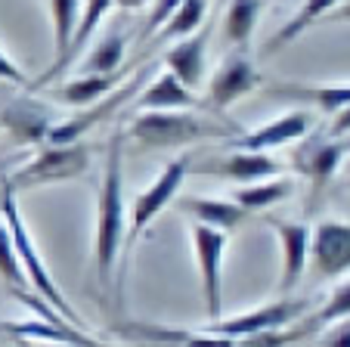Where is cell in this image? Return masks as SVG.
I'll return each mask as SVG.
<instances>
[{
  "label": "cell",
  "instance_id": "1",
  "mask_svg": "<svg viewBox=\"0 0 350 347\" xmlns=\"http://www.w3.org/2000/svg\"><path fill=\"white\" fill-rule=\"evenodd\" d=\"M124 242V131L112 133L103 162V180L96 190V220H93V270L96 285L109 292Z\"/></svg>",
  "mask_w": 350,
  "mask_h": 347
},
{
  "label": "cell",
  "instance_id": "2",
  "mask_svg": "<svg viewBox=\"0 0 350 347\" xmlns=\"http://www.w3.org/2000/svg\"><path fill=\"white\" fill-rule=\"evenodd\" d=\"M245 127L236 121H214L205 115H192V109L180 112H139L131 118L124 140H131L137 149H186L196 143H211V140L239 137Z\"/></svg>",
  "mask_w": 350,
  "mask_h": 347
},
{
  "label": "cell",
  "instance_id": "3",
  "mask_svg": "<svg viewBox=\"0 0 350 347\" xmlns=\"http://www.w3.org/2000/svg\"><path fill=\"white\" fill-rule=\"evenodd\" d=\"M0 217H3V223H7L10 236H13V245H16V255H19V264H22V273H25L28 285L38 292L40 301H46L50 307L56 310V313L62 316V320H68L75 329H84V320H81V313L68 304V298L62 295V288L56 285L53 273L46 270L44 257H40L38 245H34L31 239V229H28L25 217H22L19 211V202H16V192L10 190L7 180H0ZM87 332V329H84Z\"/></svg>",
  "mask_w": 350,
  "mask_h": 347
},
{
  "label": "cell",
  "instance_id": "4",
  "mask_svg": "<svg viewBox=\"0 0 350 347\" xmlns=\"http://www.w3.org/2000/svg\"><path fill=\"white\" fill-rule=\"evenodd\" d=\"M186 174H189V155H180V158H171V162L161 168V174L146 186L137 198H133V208H131V229H127L124 242H121V273L115 276V301L121 304L124 298V279H127V261H131V251L133 245L143 239V233L159 220V214L174 205V198L180 196V186H183Z\"/></svg>",
  "mask_w": 350,
  "mask_h": 347
},
{
  "label": "cell",
  "instance_id": "5",
  "mask_svg": "<svg viewBox=\"0 0 350 347\" xmlns=\"http://www.w3.org/2000/svg\"><path fill=\"white\" fill-rule=\"evenodd\" d=\"M90 170V146L87 143H44L38 155L19 170L7 174V183L13 192L40 190V186H56L78 180Z\"/></svg>",
  "mask_w": 350,
  "mask_h": 347
},
{
  "label": "cell",
  "instance_id": "6",
  "mask_svg": "<svg viewBox=\"0 0 350 347\" xmlns=\"http://www.w3.org/2000/svg\"><path fill=\"white\" fill-rule=\"evenodd\" d=\"M189 242L192 257L198 270V285L205 298L208 322L220 320L224 313V257H226V233L202 223H189Z\"/></svg>",
  "mask_w": 350,
  "mask_h": 347
},
{
  "label": "cell",
  "instance_id": "7",
  "mask_svg": "<svg viewBox=\"0 0 350 347\" xmlns=\"http://www.w3.org/2000/svg\"><path fill=\"white\" fill-rule=\"evenodd\" d=\"M304 310H307L304 298L288 295V298H276V301L264 304V307L230 316V320H214L208 326H202V332L226 335V338H248V335H260V332H279V329L295 326Z\"/></svg>",
  "mask_w": 350,
  "mask_h": 347
},
{
  "label": "cell",
  "instance_id": "8",
  "mask_svg": "<svg viewBox=\"0 0 350 347\" xmlns=\"http://www.w3.org/2000/svg\"><path fill=\"white\" fill-rule=\"evenodd\" d=\"M260 84H264V75L258 72L252 56L245 50H232L208 78V105L214 112H226L232 103L254 93Z\"/></svg>",
  "mask_w": 350,
  "mask_h": 347
},
{
  "label": "cell",
  "instance_id": "9",
  "mask_svg": "<svg viewBox=\"0 0 350 347\" xmlns=\"http://www.w3.org/2000/svg\"><path fill=\"white\" fill-rule=\"evenodd\" d=\"M313 125H317V115L307 109H291L285 115L264 121L254 131H242L239 137H232L226 143V149H245V152H267V149H279V146L297 143V140L310 137Z\"/></svg>",
  "mask_w": 350,
  "mask_h": 347
},
{
  "label": "cell",
  "instance_id": "10",
  "mask_svg": "<svg viewBox=\"0 0 350 347\" xmlns=\"http://www.w3.org/2000/svg\"><path fill=\"white\" fill-rule=\"evenodd\" d=\"M143 78H146V68H139L133 78H127L124 84H121L118 90L109 93L106 99H99V103L87 105V109H81L78 115H72V118H66V121H56L53 131H50V137H46V143H78V140L84 137L90 127L109 121L115 112L127 103V99L137 97V87L143 84Z\"/></svg>",
  "mask_w": 350,
  "mask_h": 347
},
{
  "label": "cell",
  "instance_id": "11",
  "mask_svg": "<svg viewBox=\"0 0 350 347\" xmlns=\"http://www.w3.org/2000/svg\"><path fill=\"white\" fill-rule=\"evenodd\" d=\"M310 267L323 279L350 273V223L347 220H319L310 229Z\"/></svg>",
  "mask_w": 350,
  "mask_h": 347
},
{
  "label": "cell",
  "instance_id": "12",
  "mask_svg": "<svg viewBox=\"0 0 350 347\" xmlns=\"http://www.w3.org/2000/svg\"><path fill=\"white\" fill-rule=\"evenodd\" d=\"M267 227L276 233L279 248H282V273H279V298H288L297 288L310 264V227L297 220H279L270 217Z\"/></svg>",
  "mask_w": 350,
  "mask_h": 347
},
{
  "label": "cell",
  "instance_id": "13",
  "mask_svg": "<svg viewBox=\"0 0 350 347\" xmlns=\"http://www.w3.org/2000/svg\"><path fill=\"white\" fill-rule=\"evenodd\" d=\"M205 174L217 180L236 186H248V183H260V180H270L285 174V164L279 158H273L270 152H245L236 149L230 155H217L211 162H205Z\"/></svg>",
  "mask_w": 350,
  "mask_h": 347
},
{
  "label": "cell",
  "instance_id": "14",
  "mask_svg": "<svg viewBox=\"0 0 350 347\" xmlns=\"http://www.w3.org/2000/svg\"><path fill=\"white\" fill-rule=\"evenodd\" d=\"M53 125H56L53 109L34 97L13 99L7 109L0 112V131H7L16 143L44 146L50 131H53Z\"/></svg>",
  "mask_w": 350,
  "mask_h": 347
},
{
  "label": "cell",
  "instance_id": "15",
  "mask_svg": "<svg viewBox=\"0 0 350 347\" xmlns=\"http://www.w3.org/2000/svg\"><path fill=\"white\" fill-rule=\"evenodd\" d=\"M344 155H347V146L332 140L329 133H319V137H310L295 149V168L310 180L313 196H319L329 186V180L338 174Z\"/></svg>",
  "mask_w": 350,
  "mask_h": 347
},
{
  "label": "cell",
  "instance_id": "16",
  "mask_svg": "<svg viewBox=\"0 0 350 347\" xmlns=\"http://www.w3.org/2000/svg\"><path fill=\"white\" fill-rule=\"evenodd\" d=\"M112 10H115V0H84V10H81V16H78V28H75V34H72V44H68L66 56H62V60H56L38 81H31V87H28V90H40V87L53 84L56 78H62V72H68V68L75 66L78 53H84V47L93 40L96 28L103 25V19H106Z\"/></svg>",
  "mask_w": 350,
  "mask_h": 347
},
{
  "label": "cell",
  "instance_id": "17",
  "mask_svg": "<svg viewBox=\"0 0 350 347\" xmlns=\"http://www.w3.org/2000/svg\"><path fill=\"white\" fill-rule=\"evenodd\" d=\"M205 53H208V25L198 31L180 38L171 50L165 53V68L189 90H198L205 84Z\"/></svg>",
  "mask_w": 350,
  "mask_h": 347
},
{
  "label": "cell",
  "instance_id": "18",
  "mask_svg": "<svg viewBox=\"0 0 350 347\" xmlns=\"http://www.w3.org/2000/svg\"><path fill=\"white\" fill-rule=\"evenodd\" d=\"M180 211L186 217H192V223H202V227L220 229V233H230V229L242 227V223L252 220V211H245L242 205H236L232 198H214V196H177L174 198Z\"/></svg>",
  "mask_w": 350,
  "mask_h": 347
},
{
  "label": "cell",
  "instance_id": "19",
  "mask_svg": "<svg viewBox=\"0 0 350 347\" xmlns=\"http://www.w3.org/2000/svg\"><path fill=\"white\" fill-rule=\"evenodd\" d=\"M198 99H196V90L183 87L171 72H161L152 84L139 90L133 97V109L139 112H180V109H196Z\"/></svg>",
  "mask_w": 350,
  "mask_h": 347
},
{
  "label": "cell",
  "instance_id": "20",
  "mask_svg": "<svg viewBox=\"0 0 350 347\" xmlns=\"http://www.w3.org/2000/svg\"><path fill=\"white\" fill-rule=\"evenodd\" d=\"M267 93L279 99L310 103L325 115H335L350 105V84H270Z\"/></svg>",
  "mask_w": 350,
  "mask_h": 347
},
{
  "label": "cell",
  "instance_id": "21",
  "mask_svg": "<svg viewBox=\"0 0 350 347\" xmlns=\"http://www.w3.org/2000/svg\"><path fill=\"white\" fill-rule=\"evenodd\" d=\"M131 72V68H127ZM124 68L121 72H112V75H78V78H72L68 84H62L59 90H56V99L66 105H75V109H87V105L99 103V99H106L112 90H118L121 84H124Z\"/></svg>",
  "mask_w": 350,
  "mask_h": 347
},
{
  "label": "cell",
  "instance_id": "22",
  "mask_svg": "<svg viewBox=\"0 0 350 347\" xmlns=\"http://www.w3.org/2000/svg\"><path fill=\"white\" fill-rule=\"evenodd\" d=\"M291 192H295V180L285 177V174H279V177L260 180V183L236 186V190L230 192V198L236 205H242L245 211L258 214V211L270 208V205H279V202H285V198H291Z\"/></svg>",
  "mask_w": 350,
  "mask_h": 347
},
{
  "label": "cell",
  "instance_id": "23",
  "mask_svg": "<svg viewBox=\"0 0 350 347\" xmlns=\"http://www.w3.org/2000/svg\"><path fill=\"white\" fill-rule=\"evenodd\" d=\"M260 13H264L260 0H230L224 13V44L232 50H245L260 22Z\"/></svg>",
  "mask_w": 350,
  "mask_h": 347
},
{
  "label": "cell",
  "instance_id": "24",
  "mask_svg": "<svg viewBox=\"0 0 350 347\" xmlns=\"http://www.w3.org/2000/svg\"><path fill=\"white\" fill-rule=\"evenodd\" d=\"M338 3H341V0H304V3H301V10H297V13L291 16V19L270 38V50H279V47L297 40L304 31H310V28L317 25V22H323L325 16L338 7Z\"/></svg>",
  "mask_w": 350,
  "mask_h": 347
},
{
  "label": "cell",
  "instance_id": "25",
  "mask_svg": "<svg viewBox=\"0 0 350 347\" xmlns=\"http://www.w3.org/2000/svg\"><path fill=\"white\" fill-rule=\"evenodd\" d=\"M124 50L127 38L121 31H109L106 38L93 44V50L84 56V62L78 66V75H112L121 72L124 66Z\"/></svg>",
  "mask_w": 350,
  "mask_h": 347
},
{
  "label": "cell",
  "instance_id": "26",
  "mask_svg": "<svg viewBox=\"0 0 350 347\" xmlns=\"http://www.w3.org/2000/svg\"><path fill=\"white\" fill-rule=\"evenodd\" d=\"M46 10H50V25H53V56L62 60L78 28V0H46Z\"/></svg>",
  "mask_w": 350,
  "mask_h": 347
},
{
  "label": "cell",
  "instance_id": "27",
  "mask_svg": "<svg viewBox=\"0 0 350 347\" xmlns=\"http://www.w3.org/2000/svg\"><path fill=\"white\" fill-rule=\"evenodd\" d=\"M205 16H208V0H183V3L171 13V19L159 28V38L161 40L186 38V34L198 31V28L205 25Z\"/></svg>",
  "mask_w": 350,
  "mask_h": 347
},
{
  "label": "cell",
  "instance_id": "28",
  "mask_svg": "<svg viewBox=\"0 0 350 347\" xmlns=\"http://www.w3.org/2000/svg\"><path fill=\"white\" fill-rule=\"evenodd\" d=\"M0 279L7 282L13 292H25L28 288V279L22 273V264H19V255H16V245H13V236H10L7 223L0 217Z\"/></svg>",
  "mask_w": 350,
  "mask_h": 347
},
{
  "label": "cell",
  "instance_id": "29",
  "mask_svg": "<svg viewBox=\"0 0 350 347\" xmlns=\"http://www.w3.org/2000/svg\"><path fill=\"white\" fill-rule=\"evenodd\" d=\"M338 320H350V279H344L341 285L325 298V304L317 310L313 316H307L313 329L319 326H329V322H338Z\"/></svg>",
  "mask_w": 350,
  "mask_h": 347
},
{
  "label": "cell",
  "instance_id": "30",
  "mask_svg": "<svg viewBox=\"0 0 350 347\" xmlns=\"http://www.w3.org/2000/svg\"><path fill=\"white\" fill-rule=\"evenodd\" d=\"M183 0H155V7H152V13H149V19L143 22V31H139V38H149V34H155L161 25H165L167 19H171V13L180 7Z\"/></svg>",
  "mask_w": 350,
  "mask_h": 347
},
{
  "label": "cell",
  "instance_id": "31",
  "mask_svg": "<svg viewBox=\"0 0 350 347\" xmlns=\"http://www.w3.org/2000/svg\"><path fill=\"white\" fill-rule=\"evenodd\" d=\"M0 81H7V84H13V87H22V90H28V87H31L28 75L22 72L13 60H10V53L3 50V47H0Z\"/></svg>",
  "mask_w": 350,
  "mask_h": 347
},
{
  "label": "cell",
  "instance_id": "32",
  "mask_svg": "<svg viewBox=\"0 0 350 347\" xmlns=\"http://www.w3.org/2000/svg\"><path fill=\"white\" fill-rule=\"evenodd\" d=\"M319 347H350V320L329 322L325 335L319 338Z\"/></svg>",
  "mask_w": 350,
  "mask_h": 347
},
{
  "label": "cell",
  "instance_id": "33",
  "mask_svg": "<svg viewBox=\"0 0 350 347\" xmlns=\"http://www.w3.org/2000/svg\"><path fill=\"white\" fill-rule=\"evenodd\" d=\"M329 133L332 140H338V137H347L350 133V105L347 109H341V112H335V115H332V125H329Z\"/></svg>",
  "mask_w": 350,
  "mask_h": 347
},
{
  "label": "cell",
  "instance_id": "34",
  "mask_svg": "<svg viewBox=\"0 0 350 347\" xmlns=\"http://www.w3.org/2000/svg\"><path fill=\"white\" fill-rule=\"evenodd\" d=\"M323 22H350V0H341V3H338V7L332 10Z\"/></svg>",
  "mask_w": 350,
  "mask_h": 347
},
{
  "label": "cell",
  "instance_id": "35",
  "mask_svg": "<svg viewBox=\"0 0 350 347\" xmlns=\"http://www.w3.org/2000/svg\"><path fill=\"white\" fill-rule=\"evenodd\" d=\"M149 0H115V7L118 10H139V7H146Z\"/></svg>",
  "mask_w": 350,
  "mask_h": 347
},
{
  "label": "cell",
  "instance_id": "36",
  "mask_svg": "<svg viewBox=\"0 0 350 347\" xmlns=\"http://www.w3.org/2000/svg\"><path fill=\"white\" fill-rule=\"evenodd\" d=\"M347 177H350V164H347Z\"/></svg>",
  "mask_w": 350,
  "mask_h": 347
}]
</instances>
